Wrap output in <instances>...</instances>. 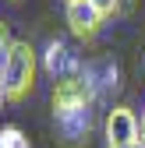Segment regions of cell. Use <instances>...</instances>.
I'll return each instance as SVG.
<instances>
[{"label": "cell", "instance_id": "obj_5", "mask_svg": "<svg viewBox=\"0 0 145 148\" xmlns=\"http://www.w3.org/2000/svg\"><path fill=\"white\" fill-rule=\"evenodd\" d=\"M85 78L92 81L96 95H99V102H103L110 92L120 88V67H117L113 57H96V60H88V64H85Z\"/></svg>", "mask_w": 145, "mask_h": 148}, {"label": "cell", "instance_id": "obj_1", "mask_svg": "<svg viewBox=\"0 0 145 148\" xmlns=\"http://www.w3.org/2000/svg\"><path fill=\"white\" fill-rule=\"evenodd\" d=\"M39 53H35L25 39H11L4 60H0V81H4L7 102H21L32 95L35 88V74H39Z\"/></svg>", "mask_w": 145, "mask_h": 148}, {"label": "cell", "instance_id": "obj_13", "mask_svg": "<svg viewBox=\"0 0 145 148\" xmlns=\"http://www.w3.org/2000/svg\"><path fill=\"white\" fill-rule=\"evenodd\" d=\"M120 148H145V145H120Z\"/></svg>", "mask_w": 145, "mask_h": 148}, {"label": "cell", "instance_id": "obj_7", "mask_svg": "<svg viewBox=\"0 0 145 148\" xmlns=\"http://www.w3.org/2000/svg\"><path fill=\"white\" fill-rule=\"evenodd\" d=\"M60 134L67 145H78V141H88V134L96 131V109H81V113L67 116V120H57Z\"/></svg>", "mask_w": 145, "mask_h": 148}, {"label": "cell", "instance_id": "obj_12", "mask_svg": "<svg viewBox=\"0 0 145 148\" xmlns=\"http://www.w3.org/2000/svg\"><path fill=\"white\" fill-rule=\"evenodd\" d=\"M142 145H145V109H142Z\"/></svg>", "mask_w": 145, "mask_h": 148}, {"label": "cell", "instance_id": "obj_4", "mask_svg": "<svg viewBox=\"0 0 145 148\" xmlns=\"http://www.w3.org/2000/svg\"><path fill=\"white\" fill-rule=\"evenodd\" d=\"M67 28H71V35L75 39H81V42H92L96 35H99V28L106 25L103 18L92 11V4L88 0H78V4H67Z\"/></svg>", "mask_w": 145, "mask_h": 148}, {"label": "cell", "instance_id": "obj_15", "mask_svg": "<svg viewBox=\"0 0 145 148\" xmlns=\"http://www.w3.org/2000/svg\"><path fill=\"white\" fill-rule=\"evenodd\" d=\"M11 4H18V0H11Z\"/></svg>", "mask_w": 145, "mask_h": 148}, {"label": "cell", "instance_id": "obj_6", "mask_svg": "<svg viewBox=\"0 0 145 148\" xmlns=\"http://www.w3.org/2000/svg\"><path fill=\"white\" fill-rule=\"evenodd\" d=\"M39 64H43V71L50 74V78H60V74H67V71H81V67H85V64H81L60 39H50V42L43 46Z\"/></svg>", "mask_w": 145, "mask_h": 148}, {"label": "cell", "instance_id": "obj_11", "mask_svg": "<svg viewBox=\"0 0 145 148\" xmlns=\"http://www.w3.org/2000/svg\"><path fill=\"white\" fill-rule=\"evenodd\" d=\"M4 102H7V92H4V81H0V109H4Z\"/></svg>", "mask_w": 145, "mask_h": 148}, {"label": "cell", "instance_id": "obj_16", "mask_svg": "<svg viewBox=\"0 0 145 148\" xmlns=\"http://www.w3.org/2000/svg\"><path fill=\"white\" fill-rule=\"evenodd\" d=\"M0 131H4V127H0Z\"/></svg>", "mask_w": 145, "mask_h": 148}, {"label": "cell", "instance_id": "obj_14", "mask_svg": "<svg viewBox=\"0 0 145 148\" xmlns=\"http://www.w3.org/2000/svg\"><path fill=\"white\" fill-rule=\"evenodd\" d=\"M67 4H78V0H67Z\"/></svg>", "mask_w": 145, "mask_h": 148}, {"label": "cell", "instance_id": "obj_8", "mask_svg": "<svg viewBox=\"0 0 145 148\" xmlns=\"http://www.w3.org/2000/svg\"><path fill=\"white\" fill-rule=\"evenodd\" d=\"M0 148H32L21 127H4L0 131Z\"/></svg>", "mask_w": 145, "mask_h": 148}, {"label": "cell", "instance_id": "obj_10", "mask_svg": "<svg viewBox=\"0 0 145 148\" xmlns=\"http://www.w3.org/2000/svg\"><path fill=\"white\" fill-rule=\"evenodd\" d=\"M7 46H11V35H7V21H0V60H4Z\"/></svg>", "mask_w": 145, "mask_h": 148}, {"label": "cell", "instance_id": "obj_3", "mask_svg": "<svg viewBox=\"0 0 145 148\" xmlns=\"http://www.w3.org/2000/svg\"><path fill=\"white\" fill-rule=\"evenodd\" d=\"M103 138L106 148H120V145H142V120L135 116L131 106H113L103 116Z\"/></svg>", "mask_w": 145, "mask_h": 148}, {"label": "cell", "instance_id": "obj_2", "mask_svg": "<svg viewBox=\"0 0 145 148\" xmlns=\"http://www.w3.org/2000/svg\"><path fill=\"white\" fill-rule=\"evenodd\" d=\"M50 102H53V116L67 120V116L81 113V109H96L99 95H96V88L85 78V67H81V71H67V74H60V78H53Z\"/></svg>", "mask_w": 145, "mask_h": 148}, {"label": "cell", "instance_id": "obj_9", "mask_svg": "<svg viewBox=\"0 0 145 148\" xmlns=\"http://www.w3.org/2000/svg\"><path fill=\"white\" fill-rule=\"evenodd\" d=\"M88 4H92V11L103 18V21H110V18L120 14V4H124V0H88Z\"/></svg>", "mask_w": 145, "mask_h": 148}]
</instances>
